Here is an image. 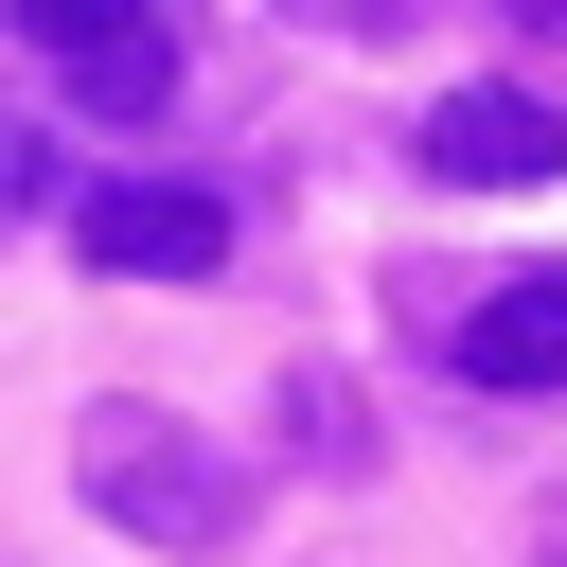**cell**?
<instances>
[{"mask_svg": "<svg viewBox=\"0 0 567 567\" xmlns=\"http://www.w3.org/2000/svg\"><path fill=\"white\" fill-rule=\"evenodd\" d=\"M71 496L124 532V549H159V567H213L230 532H248V461L213 443V425H177V408H142V390H106V408H71Z\"/></svg>", "mask_w": 567, "mask_h": 567, "instance_id": "obj_1", "label": "cell"}, {"mask_svg": "<svg viewBox=\"0 0 567 567\" xmlns=\"http://www.w3.org/2000/svg\"><path fill=\"white\" fill-rule=\"evenodd\" d=\"M0 35L71 89V124H159L177 106V18L159 0H0Z\"/></svg>", "mask_w": 567, "mask_h": 567, "instance_id": "obj_2", "label": "cell"}, {"mask_svg": "<svg viewBox=\"0 0 567 567\" xmlns=\"http://www.w3.org/2000/svg\"><path fill=\"white\" fill-rule=\"evenodd\" d=\"M71 266L89 284H213L230 266V195L213 177H89L71 195Z\"/></svg>", "mask_w": 567, "mask_h": 567, "instance_id": "obj_3", "label": "cell"}, {"mask_svg": "<svg viewBox=\"0 0 567 567\" xmlns=\"http://www.w3.org/2000/svg\"><path fill=\"white\" fill-rule=\"evenodd\" d=\"M408 159H425L443 195H532V177H567V106L478 71V89H443V106L408 124Z\"/></svg>", "mask_w": 567, "mask_h": 567, "instance_id": "obj_4", "label": "cell"}, {"mask_svg": "<svg viewBox=\"0 0 567 567\" xmlns=\"http://www.w3.org/2000/svg\"><path fill=\"white\" fill-rule=\"evenodd\" d=\"M443 372L461 390H567V266H478L461 301H443Z\"/></svg>", "mask_w": 567, "mask_h": 567, "instance_id": "obj_5", "label": "cell"}, {"mask_svg": "<svg viewBox=\"0 0 567 567\" xmlns=\"http://www.w3.org/2000/svg\"><path fill=\"white\" fill-rule=\"evenodd\" d=\"M284 443H301V478H372V408L337 372H284Z\"/></svg>", "mask_w": 567, "mask_h": 567, "instance_id": "obj_6", "label": "cell"}, {"mask_svg": "<svg viewBox=\"0 0 567 567\" xmlns=\"http://www.w3.org/2000/svg\"><path fill=\"white\" fill-rule=\"evenodd\" d=\"M53 195H71V177H53V124H35V106H0V230H35Z\"/></svg>", "mask_w": 567, "mask_h": 567, "instance_id": "obj_7", "label": "cell"}, {"mask_svg": "<svg viewBox=\"0 0 567 567\" xmlns=\"http://www.w3.org/2000/svg\"><path fill=\"white\" fill-rule=\"evenodd\" d=\"M532 567H567V478H549V496H532Z\"/></svg>", "mask_w": 567, "mask_h": 567, "instance_id": "obj_8", "label": "cell"}, {"mask_svg": "<svg viewBox=\"0 0 567 567\" xmlns=\"http://www.w3.org/2000/svg\"><path fill=\"white\" fill-rule=\"evenodd\" d=\"M496 18H514V35H567V0H496Z\"/></svg>", "mask_w": 567, "mask_h": 567, "instance_id": "obj_9", "label": "cell"}, {"mask_svg": "<svg viewBox=\"0 0 567 567\" xmlns=\"http://www.w3.org/2000/svg\"><path fill=\"white\" fill-rule=\"evenodd\" d=\"M337 18H390V0H337Z\"/></svg>", "mask_w": 567, "mask_h": 567, "instance_id": "obj_10", "label": "cell"}]
</instances>
